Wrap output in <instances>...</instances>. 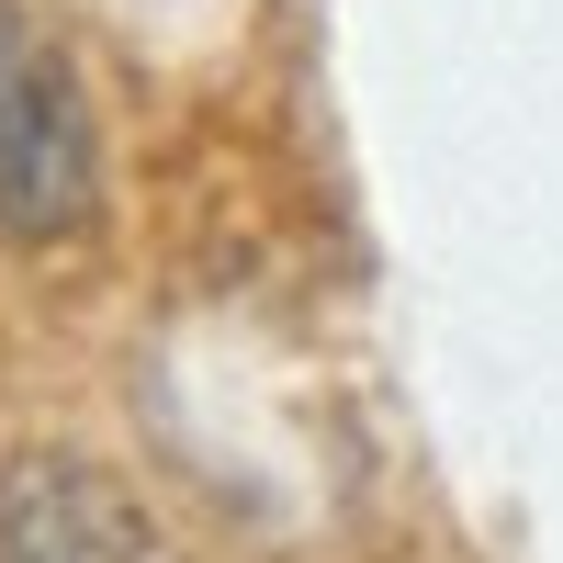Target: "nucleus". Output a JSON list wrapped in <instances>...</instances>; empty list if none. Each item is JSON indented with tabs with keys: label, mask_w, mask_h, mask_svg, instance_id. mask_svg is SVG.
Segmentation results:
<instances>
[{
	"label": "nucleus",
	"mask_w": 563,
	"mask_h": 563,
	"mask_svg": "<svg viewBox=\"0 0 563 563\" xmlns=\"http://www.w3.org/2000/svg\"><path fill=\"white\" fill-rule=\"evenodd\" d=\"M102 225V113L68 57V34L0 0V238L79 249Z\"/></svg>",
	"instance_id": "obj_1"
},
{
	"label": "nucleus",
	"mask_w": 563,
	"mask_h": 563,
	"mask_svg": "<svg viewBox=\"0 0 563 563\" xmlns=\"http://www.w3.org/2000/svg\"><path fill=\"white\" fill-rule=\"evenodd\" d=\"M0 563H180L158 507L90 451H0Z\"/></svg>",
	"instance_id": "obj_2"
}]
</instances>
